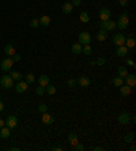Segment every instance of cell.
<instances>
[{"mask_svg":"<svg viewBox=\"0 0 136 151\" xmlns=\"http://www.w3.org/2000/svg\"><path fill=\"white\" fill-rule=\"evenodd\" d=\"M128 25H129V16H128V14L124 12V14H121L118 16V19H117L116 27H118L120 30H125L128 27Z\"/></svg>","mask_w":136,"mask_h":151,"instance_id":"obj_1","label":"cell"},{"mask_svg":"<svg viewBox=\"0 0 136 151\" xmlns=\"http://www.w3.org/2000/svg\"><path fill=\"white\" fill-rule=\"evenodd\" d=\"M0 86L4 87V89H11V87L14 86V79H12L10 75L1 76V79H0Z\"/></svg>","mask_w":136,"mask_h":151,"instance_id":"obj_2","label":"cell"},{"mask_svg":"<svg viewBox=\"0 0 136 151\" xmlns=\"http://www.w3.org/2000/svg\"><path fill=\"white\" fill-rule=\"evenodd\" d=\"M102 29H105L106 31H114L116 30V22L112 19H107V20H102L101 22Z\"/></svg>","mask_w":136,"mask_h":151,"instance_id":"obj_3","label":"cell"},{"mask_svg":"<svg viewBox=\"0 0 136 151\" xmlns=\"http://www.w3.org/2000/svg\"><path fill=\"white\" fill-rule=\"evenodd\" d=\"M79 44H82V45H87V44H90V41H91V36H90V33H87V31H82V33H79Z\"/></svg>","mask_w":136,"mask_h":151,"instance_id":"obj_4","label":"cell"},{"mask_svg":"<svg viewBox=\"0 0 136 151\" xmlns=\"http://www.w3.org/2000/svg\"><path fill=\"white\" fill-rule=\"evenodd\" d=\"M12 66H14V60L11 57H5L4 60L1 61V64H0L3 71H10L11 68H12Z\"/></svg>","mask_w":136,"mask_h":151,"instance_id":"obj_5","label":"cell"},{"mask_svg":"<svg viewBox=\"0 0 136 151\" xmlns=\"http://www.w3.org/2000/svg\"><path fill=\"white\" fill-rule=\"evenodd\" d=\"M125 36L121 33L118 34H114L113 36V44H116V46H120V45H124L125 44Z\"/></svg>","mask_w":136,"mask_h":151,"instance_id":"obj_6","label":"cell"},{"mask_svg":"<svg viewBox=\"0 0 136 151\" xmlns=\"http://www.w3.org/2000/svg\"><path fill=\"white\" fill-rule=\"evenodd\" d=\"M124 82H125V85H128L129 87H135L136 86V75L135 74H128V75L124 78Z\"/></svg>","mask_w":136,"mask_h":151,"instance_id":"obj_7","label":"cell"},{"mask_svg":"<svg viewBox=\"0 0 136 151\" xmlns=\"http://www.w3.org/2000/svg\"><path fill=\"white\" fill-rule=\"evenodd\" d=\"M110 16H112V12L109 8L103 7V8L99 10V19L101 20H107V19H110Z\"/></svg>","mask_w":136,"mask_h":151,"instance_id":"obj_8","label":"cell"},{"mask_svg":"<svg viewBox=\"0 0 136 151\" xmlns=\"http://www.w3.org/2000/svg\"><path fill=\"white\" fill-rule=\"evenodd\" d=\"M117 120H118V123L120 124H128L129 123V120H131V116H129L128 112H122V113L118 114Z\"/></svg>","mask_w":136,"mask_h":151,"instance_id":"obj_9","label":"cell"},{"mask_svg":"<svg viewBox=\"0 0 136 151\" xmlns=\"http://www.w3.org/2000/svg\"><path fill=\"white\" fill-rule=\"evenodd\" d=\"M5 124H7V127L10 128V129H12V128L16 127V124H18V118H16V116H8L7 117V120H5Z\"/></svg>","mask_w":136,"mask_h":151,"instance_id":"obj_10","label":"cell"},{"mask_svg":"<svg viewBox=\"0 0 136 151\" xmlns=\"http://www.w3.org/2000/svg\"><path fill=\"white\" fill-rule=\"evenodd\" d=\"M27 87H29V85H27L26 82H22V80H19V82L16 83V86H15V90H16V93L22 94V93H24V91L27 90Z\"/></svg>","mask_w":136,"mask_h":151,"instance_id":"obj_11","label":"cell"},{"mask_svg":"<svg viewBox=\"0 0 136 151\" xmlns=\"http://www.w3.org/2000/svg\"><path fill=\"white\" fill-rule=\"evenodd\" d=\"M128 49H133L136 45V41H135V38H133V34H131L128 38H125V44H124Z\"/></svg>","mask_w":136,"mask_h":151,"instance_id":"obj_12","label":"cell"},{"mask_svg":"<svg viewBox=\"0 0 136 151\" xmlns=\"http://www.w3.org/2000/svg\"><path fill=\"white\" fill-rule=\"evenodd\" d=\"M128 53V48L125 46V45H120V46L116 48V55L120 57H124Z\"/></svg>","mask_w":136,"mask_h":151,"instance_id":"obj_13","label":"cell"},{"mask_svg":"<svg viewBox=\"0 0 136 151\" xmlns=\"http://www.w3.org/2000/svg\"><path fill=\"white\" fill-rule=\"evenodd\" d=\"M76 83H79L82 87H88L91 82H90V79H88L87 76H79V79L76 80Z\"/></svg>","mask_w":136,"mask_h":151,"instance_id":"obj_14","label":"cell"},{"mask_svg":"<svg viewBox=\"0 0 136 151\" xmlns=\"http://www.w3.org/2000/svg\"><path fill=\"white\" fill-rule=\"evenodd\" d=\"M132 91V87H129L128 85H121L120 86V93H121L122 97H128V95L131 94Z\"/></svg>","mask_w":136,"mask_h":151,"instance_id":"obj_15","label":"cell"},{"mask_svg":"<svg viewBox=\"0 0 136 151\" xmlns=\"http://www.w3.org/2000/svg\"><path fill=\"white\" fill-rule=\"evenodd\" d=\"M41 120H42V123L44 124H52L54 121V118L52 114H49V113H42V117H41Z\"/></svg>","mask_w":136,"mask_h":151,"instance_id":"obj_16","label":"cell"},{"mask_svg":"<svg viewBox=\"0 0 136 151\" xmlns=\"http://www.w3.org/2000/svg\"><path fill=\"white\" fill-rule=\"evenodd\" d=\"M106 38H107L106 30H105V29H101V30L97 33V40L99 41V42H103V41H106Z\"/></svg>","mask_w":136,"mask_h":151,"instance_id":"obj_17","label":"cell"},{"mask_svg":"<svg viewBox=\"0 0 136 151\" xmlns=\"http://www.w3.org/2000/svg\"><path fill=\"white\" fill-rule=\"evenodd\" d=\"M4 53H5V55H7L8 57H11L12 55H15L16 52H15L14 45H12V44H7V45H5V48H4Z\"/></svg>","mask_w":136,"mask_h":151,"instance_id":"obj_18","label":"cell"},{"mask_svg":"<svg viewBox=\"0 0 136 151\" xmlns=\"http://www.w3.org/2000/svg\"><path fill=\"white\" fill-rule=\"evenodd\" d=\"M10 135H11V131L8 127L0 128V137H1V139H7V137H10Z\"/></svg>","mask_w":136,"mask_h":151,"instance_id":"obj_19","label":"cell"},{"mask_svg":"<svg viewBox=\"0 0 136 151\" xmlns=\"http://www.w3.org/2000/svg\"><path fill=\"white\" fill-rule=\"evenodd\" d=\"M38 22L41 26H49L50 22H52V19H50V16H48V15H42V16L38 19Z\"/></svg>","mask_w":136,"mask_h":151,"instance_id":"obj_20","label":"cell"},{"mask_svg":"<svg viewBox=\"0 0 136 151\" xmlns=\"http://www.w3.org/2000/svg\"><path fill=\"white\" fill-rule=\"evenodd\" d=\"M68 142H69V144H71V146H75V144H78V135H76V133L75 132H71L69 133V135H68Z\"/></svg>","mask_w":136,"mask_h":151,"instance_id":"obj_21","label":"cell"},{"mask_svg":"<svg viewBox=\"0 0 136 151\" xmlns=\"http://www.w3.org/2000/svg\"><path fill=\"white\" fill-rule=\"evenodd\" d=\"M73 11V5L71 4V1H67L63 4V12L64 14H71Z\"/></svg>","mask_w":136,"mask_h":151,"instance_id":"obj_22","label":"cell"},{"mask_svg":"<svg viewBox=\"0 0 136 151\" xmlns=\"http://www.w3.org/2000/svg\"><path fill=\"white\" fill-rule=\"evenodd\" d=\"M38 83H39V86H42V87L48 86L49 85V76L48 75H41L38 78Z\"/></svg>","mask_w":136,"mask_h":151,"instance_id":"obj_23","label":"cell"},{"mask_svg":"<svg viewBox=\"0 0 136 151\" xmlns=\"http://www.w3.org/2000/svg\"><path fill=\"white\" fill-rule=\"evenodd\" d=\"M82 44H73L72 48H71V51H72V53H75V55H80L82 53Z\"/></svg>","mask_w":136,"mask_h":151,"instance_id":"obj_24","label":"cell"},{"mask_svg":"<svg viewBox=\"0 0 136 151\" xmlns=\"http://www.w3.org/2000/svg\"><path fill=\"white\" fill-rule=\"evenodd\" d=\"M82 53H84L86 56H90L92 53V48L90 46V44H87V45H84V46H82Z\"/></svg>","mask_w":136,"mask_h":151,"instance_id":"obj_25","label":"cell"},{"mask_svg":"<svg viewBox=\"0 0 136 151\" xmlns=\"http://www.w3.org/2000/svg\"><path fill=\"white\" fill-rule=\"evenodd\" d=\"M10 76L14 80H18V82H19V80H22V78H23V76H22V74H20V72H18V71H11Z\"/></svg>","mask_w":136,"mask_h":151,"instance_id":"obj_26","label":"cell"},{"mask_svg":"<svg viewBox=\"0 0 136 151\" xmlns=\"http://www.w3.org/2000/svg\"><path fill=\"white\" fill-rule=\"evenodd\" d=\"M113 85L116 87H120L121 85H124V79L121 76H116V78H113Z\"/></svg>","mask_w":136,"mask_h":151,"instance_id":"obj_27","label":"cell"},{"mask_svg":"<svg viewBox=\"0 0 136 151\" xmlns=\"http://www.w3.org/2000/svg\"><path fill=\"white\" fill-rule=\"evenodd\" d=\"M79 19H80V22L87 23L88 20H90V16H88V14L86 12V11H83V12H80V15H79Z\"/></svg>","mask_w":136,"mask_h":151,"instance_id":"obj_28","label":"cell"},{"mask_svg":"<svg viewBox=\"0 0 136 151\" xmlns=\"http://www.w3.org/2000/svg\"><path fill=\"white\" fill-rule=\"evenodd\" d=\"M45 93H48L49 95H53L54 93H56V87H54L53 85H48V86H45Z\"/></svg>","mask_w":136,"mask_h":151,"instance_id":"obj_29","label":"cell"},{"mask_svg":"<svg viewBox=\"0 0 136 151\" xmlns=\"http://www.w3.org/2000/svg\"><path fill=\"white\" fill-rule=\"evenodd\" d=\"M117 71H118V76H121L122 79H124V78H125L126 75H128V70H126L125 67H118V70H117Z\"/></svg>","mask_w":136,"mask_h":151,"instance_id":"obj_30","label":"cell"},{"mask_svg":"<svg viewBox=\"0 0 136 151\" xmlns=\"http://www.w3.org/2000/svg\"><path fill=\"white\" fill-rule=\"evenodd\" d=\"M133 137H135V135L133 133H126L125 136H124V142H126V143H132L133 142Z\"/></svg>","mask_w":136,"mask_h":151,"instance_id":"obj_31","label":"cell"},{"mask_svg":"<svg viewBox=\"0 0 136 151\" xmlns=\"http://www.w3.org/2000/svg\"><path fill=\"white\" fill-rule=\"evenodd\" d=\"M34 80H35L34 79V75L29 72V74L26 75V83H27V85H31V83H34Z\"/></svg>","mask_w":136,"mask_h":151,"instance_id":"obj_32","label":"cell"},{"mask_svg":"<svg viewBox=\"0 0 136 151\" xmlns=\"http://www.w3.org/2000/svg\"><path fill=\"white\" fill-rule=\"evenodd\" d=\"M38 110H39V113H45V112H48V106H46L45 104H39Z\"/></svg>","mask_w":136,"mask_h":151,"instance_id":"obj_33","label":"cell"},{"mask_svg":"<svg viewBox=\"0 0 136 151\" xmlns=\"http://www.w3.org/2000/svg\"><path fill=\"white\" fill-rule=\"evenodd\" d=\"M38 26H39L38 19H31V20H30V27L35 29V27H38Z\"/></svg>","mask_w":136,"mask_h":151,"instance_id":"obj_34","label":"cell"},{"mask_svg":"<svg viewBox=\"0 0 136 151\" xmlns=\"http://www.w3.org/2000/svg\"><path fill=\"white\" fill-rule=\"evenodd\" d=\"M72 150H75V151H83V150H84V146H83V144H80V143H78V144H75V146L72 147Z\"/></svg>","mask_w":136,"mask_h":151,"instance_id":"obj_35","label":"cell"},{"mask_svg":"<svg viewBox=\"0 0 136 151\" xmlns=\"http://www.w3.org/2000/svg\"><path fill=\"white\" fill-rule=\"evenodd\" d=\"M35 93H37V95H42L45 93V87H42V86H39V87H37V90H35Z\"/></svg>","mask_w":136,"mask_h":151,"instance_id":"obj_36","label":"cell"},{"mask_svg":"<svg viewBox=\"0 0 136 151\" xmlns=\"http://www.w3.org/2000/svg\"><path fill=\"white\" fill-rule=\"evenodd\" d=\"M103 64H105V59L99 57V59H97V60H95V66H103Z\"/></svg>","mask_w":136,"mask_h":151,"instance_id":"obj_37","label":"cell"},{"mask_svg":"<svg viewBox=\"0 0 136 151\" xmlns=\"http://www.w3.org/2000/svg\"><path fill=\"white\" fill-rule=\"evenodd\" d=\"M67 85L69 86V87H73V86L76 85V80H75V79H68V82H67Z\"/></svg>","mask_w":136,"mask_h":151,"instance_id":"obj_38","label":"cell"},{"mask_svg":"<svg viewBox=\"0 0 136 151\" xmlns=\"http://www.w3.org/2000/svg\"><path fill=\"white\" fill-rule=\"evenodd\" d=\"M80 3H82V0H72V1H71V4H72L73 7H79Z\"/></svg>","mask_w":136,"mask_h":151,"instance_id":"obj_39","label":"cell"},{"mask_svg":"<svg viewBox=\"0 0 136 151\" xmlns=\"http://www.w3.org/2000/svg\"><path fill=\"white\" fill-rule=\"evenodd\" d=\"M11 59L14 60V63L15 61H19V60H20V55H16V53H15V55H12V56H11Z\"/></svg>","mask_w":136,"mask_h":151,"instance_id":"obj_40","label":"cell"},{"mask_svg":"<svg viewBox=\"0 0 136 151\" xmlns=\"http://www.w3.org/2000/svg\"><path fill=\"white\" fill-rule=\"evenodd\" d=\"M125 63L126 64H128V66H131V67H133V68H135V61H133V60H131V59H126L125 60Z\"/></svg>","mask_w":136,"mask_h":151,"instance_id":"obj_41","label":"cell"},{"mask_svg":"<svg viewBox=\"0 0 136 151\" xmlns=\"http://www.w3.org/2000/svg\"><path fill=\"white\" fill-rule=\"evenodd\" d=\"M118 4L121 7H126L128 5V0H118Z\"/></svg>","mask_w":136,"mask_h":151,"instance_id":"obj_42","label":"cell"},{"mask_svg":"<svg viewBox=\"0 0 136 151\" xmlns=\"http://www.w3.org/2000/svg\"><path fill=\"white\" fill-rule=\"evenodd\" d=\"M0 98H1V97H0ZM3 110H4V104H3L1 99H0V112H3Z\"/></svg>","mask_w":136,"mask_h":151,"instance_id":"obj_43","label":"cell"},{"mask_svg":"<svg viewBox=\"0 0 136 151\" xmlns=\"http://www.w3.org/2000/svg\"><path fill=\"white\" fill-rule=\"evenodd\" d=\"M52 150H54V151H63V147H58V146H56V147H53Z\"/></svg>","mask_w":136,"mask_h":151,"instance_id":"obj_44","label":"cell"},{"mask_svg":"<svg viewBox=\"0 0 136 151\" xmlns=\"http://www.w3.org/2000/svg\"><path fill=\"white\" fill-rule=\"evenodd\" d=\"M92 150H94V151H102V150H103V148H102V147H94V148H92Z\"/></svg>","mask_w":136,"mask_h":151,"instance_id":"obj_45","label":"cell"},{"mask_svg":"<svg viewBox=\"0 0 136 151\" xmlns=\"http://www.w3.org/2000/svg\"><path fill=\"white\" fill-rule=\"evenodd\" d=\"M4 124H5L4 120H0V128H1V127H4Z\"/></svg>","mask_w":136,"mask_h":151,"instance_id":"obj_46","label":"cell"},{"mask_svg":"<svg viewBox=\"0 0 136 151\" xmlns=\"http://www.w3.org/2000/svg\"><path fill=\"white\" fill-rule=\"evenodd\" d=\"M19 150V147H11V151H18Z\"/></svg>","mask_w":136,"mask_h":151,"instance_id":"obj_47","label":"cell"},{"mask_svg":"<svg viewBox=\"0 0 136 151\" xmlns=\"http://www.w3.org/2000/svg\"><path fill=\"white\" fill-rule=\"evenodd\" d=\"M129 150H131V151H135V150H136V147H135V146H133V144H132V146H131V147H129Z\"/></svg>","mask_w":136,"mask_h":151,"instance_id":"obj_48","label":"cell"}]
</instances>
